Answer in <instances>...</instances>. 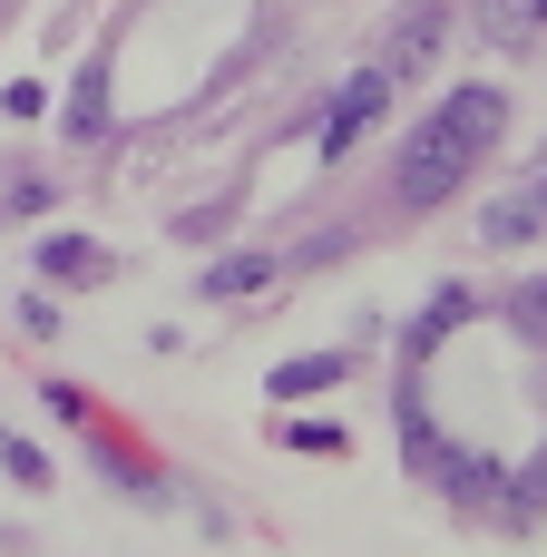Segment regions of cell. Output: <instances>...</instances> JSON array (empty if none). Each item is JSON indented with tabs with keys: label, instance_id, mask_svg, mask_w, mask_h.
<instances>
[{
	"label": "cell",
	"instance_id": "1",
	"mask_svg": "<svg viewBox=\"0 0 547 557\" xmlns=\"http://www.w3.org/2000/svg\"><path fill=\"white\" fill-rule=\"evenodd\" d=\"M499 137H509V88H489V78H480V88H450L440 117L401 147V206H440Z\"/></svg>",
	"mask_w": 547,
	"mask_h": 557
},
{
	"label": "cell",
	"instance_id": "2",
	"mask_svg": "<svg viewBox=\"0 0 547 557\" xmlns=\"http://www.w3.org/2000/svg\"><path fill=\"white\" fill-rule=\"evenodd\" d=\"M382 108H391V78H382V69L343 78V88H333V117H323V157H352V137H362Z\"/></svg>",
	"mask_w": 547,
	"mask_h": 557
},
{
	"label": "cell",
	"instance_id": "3",
	"mask_svg": "<svg viewBox=\"0 0 547 557\" xmlns=\"http://www.w3.org/2000/svg\"><path fill=\"white\" fill-rule=\"evenodd\" d=\"M284 274V255H225V264H206V294L215 304H245V294H264Z\"/></svg>",
	"mask_w": 547,
	"mask_h": 557
},
{
	"label": "cell",
	"instance_id": "4",
	"mask_svg": "<svg viewBox=\"0 0 547 557\" xmlns=\"http://www.w3.org/2000/svg\"><path fill=\"white\" fill-rule=\"evenodd\" d=\"M39 274H59V284H98V274H108V245H88V235H49V245H39Z\"/></svg>",
	"mask_w": 547,
	"mask_h": 557
},
{
	"label": "cell",
	"instance_id": "5",
	"mask_svg": "<svg viewBox=\"0 0 547 557\" xmlns=\"http://www.w3.org/2000/svg\"><path fill=\"white\" fill-rule=\"evenodd\" d=\"M343 372H352L343 352H303V362H284V372L264 382V392H274V401H313V392H333Z\"/></svg>",
	"mask_w": 547,
	"mask_h": 557
},
{
	"label": "cell",
	"instance_id": "6",
	"mask_svg": "<svg viewBox=\"0 0 547 557\" xmlns=\"http://www.w3.org/2000/svg\"><path fill=\"white\" fill-rule=\"evenodd\" d=\"M108 127V69L88 59V78H78V98H69V137H98Z\"/></svg>",
	"mask_w": 547,
	"mask_h": 557
},
{
	"label": "cell",
	"instance_id": "7",
	"mask_svg": "<svg viewBox=\"0 0 547 557\" xmlns=\"http://www.w3.org/2000/svg\"><path fill=\"white\" fill-rule=\"evenodd\" d=\"M509 333H519V343H547V274H529V284L509 294Z\"/></svg>",
	"mask_w": 547,
	"mask_h": 557
},
{
	"label": "cell",
	"instance_id": "8",
	"mask_svg": "<svg viewBox=\"0 0 547 557\" xmlns=\"http://www.w3.org/2000/svg\"><path fill=\"white\" fill-rule=\"evenodd\" d=\"M480 20H489V39H529L538 29V0H480Z\"/></svg>",
	"mask_w": 547,
	"mask_h": 557
},
{
	"label": "cell",
	"instance_id": "9",
	"mask_svg": "<svg viewBox=\"0 0 547 557\" xmlns=\"http://www.w3.org/2000/svg\"><path fill=\"white\" fill-rule=\"evenodd\" d=\"M450 323H470V294H460V284H440V294H431V313H421V343H440Z\"/></svg>",
	"mask_w": 547,
	"mask_h": 557
},
{
	"label": "cell",
	"instance_id": "10",
	"mask_svg": "<svg viewBox=\"0 0 547 557\" xmlns=\"http://www.w3.org/2000/svg\"><path fill=\"white\" fill-rule=\"evenodd\" d=\"M440 480H450V490H499V470H489L480 450H440Z\"/></svg>",
	"mask_w": 547,
	"mask_h": 557
},
{
	"label": "cell",
	"instance_id": "11",
	"mask_svg": "<svg viewBox=\"0 0 547 557\" xmlns=\"http://www.w3.org/2000/svg\"><path fill=\"white\" fill-rule=\"evenodd\" d=\"M0 470H10V480H20V490H49V460H39V450H29V441H0Z\"/></svg>",
	"mask_w": 547,
	"mask_h": 557
},
{
	"label": "cell",
	"instance_id": "12",
	"mask_svg": "<svg viewBox=\"0 0 547 557\" xmlns=\"http://www.w3.org/2000/svg\"><path fill=\"white\" fill-rule=\"evenodd\" d=\"M529 225H538V206H529V196H519V206H489V245H519Z\"/></svg>",
	"mask_w": 547,
	"mask_h": 557
},
{
	"label": "cell",
	"instance_id": "13",
	"mask_svg": "<svg viewBox=\"0 0 547 557\" xmlns=\"http://www.w3.org/2000/svg\"><path fill=\"white\" fill-rule=\"evenodd\" d=\"M519 490H529V499H547V450L529 460V470H519Z\"/></svg>",
	"mask_w": 547,
	"mask_h": 557
},
{
	"label": "cell",
	"instance_id": "14",
	"mask_svg": "<svg viewBox=\"0 0 547 557\" xmlns=\"http://www.w3.org/2000/svg\"><path fill=\"white\" fill-rule=\"evenodd\" d=\"M529 206H538V215H547V157H538V186H529Z\"/></svg>",
	"mask_w": 547,
	"mask_h": 557
}]
</instances>
